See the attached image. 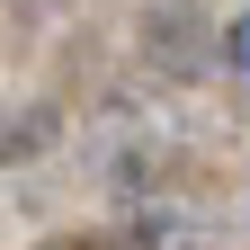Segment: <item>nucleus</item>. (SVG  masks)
Here are the masks:
<instances>
[{
    "label": "nucleus",
    "instance_id": "nucleus-2",
    "mask_svg": "<svg viewBox=\"0 0 250 250\" xmlns=\"http://www.w3.org/2000/svg\"><path fill=\"white\" fill-rule=\"evenodd\" d=\"M62 143V116L54 107H0V170H27Z\"/></svg>",
    "mask_w": 250,
    "mask_h": 250
},
{
    "label": "nucleus",
    "instance_id": "nucleus-3",
    "mask_svg": "<svg viewBox=\"0 0 250 250\" xmlns=\"http://www.w3.org/2000/svg\"><path fill=\"white\" fill-rule=\"evenodd\" d=\"M214 54H224V72H250V9L232 27H214Z\"/></svg>",
    "mask_w": 250,
    "mask_h": 250
},
{
    "label": "nucleus",
    "instance_id": "nucleus-1",
    "mask_svg": "<svg viewBox=\"0 0 250 250\" xmlns=\"http://www.w3.org/2000/svg\"><path fill=\"white\" fill-rule=\"evenodd\" d=\"M206 36H214V27H206V9H197V0H161V9H152L143 18V54L152 62H161V72H206Z\"/></svg>",
    "mask_w": 250,
    "mask_h": 250
}]
</instances>
